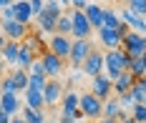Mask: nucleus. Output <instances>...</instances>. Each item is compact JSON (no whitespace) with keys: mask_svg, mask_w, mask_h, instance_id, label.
Returning a JSON list of instances; mask_svg holds the SVG:
<instances>
[{"mask_svg":"<svg viewBox=\"0 0 146 123\" xmlns=\"http://www.w3.org/2000/svg\"><path fill=\"white\" fill-rule=\"evenodd\" d=\"M129 70H131L136 78H144L146 76V53H144V55H139V58H131Z\"/></svg>","mask_w":146,"mask_h":123,"instance_id":"nucleus-26","label":"nucleus"},{"mask_svg":"<svg viewBox=\"0 0 146 123\" xmlns=\"http://www.w3.org/2000/svg\"><path fill=\"white\" fill-rule=\"evenodd\" d=\"M20 45H23V40H8V38H3V61L5 65H18V53H20Z\"/></svg>","mask_w":146,"mask_h":123,"instance_id":"nucleus-14","label":"nucleus"},{"mask_svg":"<svg viewBox=\"0 0 146 123\" xmlns=\"http://www.w3.org/2000/svg\"><path fill=\"white\" fill-rule=\"evenodd\" d=\"M28 73H30V76H48V73H45V63H43V58H38V61L33 63V65L28 68Z\"/></svg>","mask_w":146,"mask_h":123,"instance_id":"nucleus-32","label":"nucleus"},{"mask_svg":"<svg viewBox=\"0 0 146 123\" xmlns=\"http://www.w3.org/2000/svg\"><path fill=\"white\" fill-rule=\"evenodd\" d=\"M131 93H133V98H136V103H146V76L133 83Z\"/></svg>","mask_w":146,"mask_h":123,"instance_id":"nucleus-29","label":"nucleus"},{"mask_svg":"<svg viewBox=\"0 0 146 123\" xmlns=\"http://www.w3.org/2000/svg\"><path fill=\"white\" fill-rule=\"evenodd\" d=\"M121 23H123V18H121V13H116V10H111V8H106V15H103V28H121Z\"/></svg>","mask_w":146,"mask_h":123,"instance_id":"nucleus-25","label":"nucleus"},{"mask_svg":"<svg viewBox=\"0 0 146 123\" xmlns=\"http://www.w3.org/2000/svg\"><path fill=\"white\" fill-rule=\"evenodd\" d=\"M45 106H58L60 101H63V95H66V91H63V83H60L58 78H48V83H45Z\"/></svg>","mask_w":146,"mask_h":123,"instance_id":"nucleus-10","label":"nucleus"},{"mask_svg":"<svg viewBox=\"0 0 146 123\" xmlns=\"http://www.w3.org/2000/svg\"><path fill=\"white\" fill-rule=\"evenodd\" d=\"M71 8H73V10H86L88 0H71Z\"/></svg>","mask_w":146,"mask_h":123,"instance_id":"nucleus-37","label":"nucleus"},{"mask_svg":"<svg viewBox=\"0 0 146 123\" xmlns=\"http://www.w3.org/2000/svg\"><path fill=\"white\" fill-rule=\"evenodd\" d=\"M58 33L60 35H71L73 38V15L71 13H63L58 18Z\"/></svg>","mask_w":146,"mask_h":123,"instance_id":"nucleus-27","label":"nucleus"},{"mask_svg":"<svg viewBox=\"0 0 146 123\" xmlns=\"http://www.w3.org/2000/svg\"><path fill=\"white\" fill-rule=\"evenodd\" d=\"M10 20H15V8L13 5L3 8V23H10Z\"/></svg>","mask_w":146,"mask_h":123,"instance_id":"nucleus-36","label":"nucleus"},{"mask_svg":"<svg viewBox=\"0 0 146 123\" xmlns=\"http://www.w3.org/2000/svg\"><path fill=\"white\" fill-rule=\"evenodd\" d=\"M23 103H25V101H20L18 93H3V95H0V111H8L10 116L23 113V108H25Z\"/></svg>","mask_w":146,"mask_h":123,"instance_id":"nucleus-13","label":"nucleus"},{"mask_svg":"<svg viewBox=\"0 0 146 123\" xmlns=\"http://www.w3.org/2000/svg\"><path fill=\"white\" fill-rule=\"evenodd\" d=\"M96 48H93V43L91 40H83V38H73V50H71V58H68V65H73V68H81L83 63H86V58L93 53Z\"/></svg>","mask_w":146,"mask_h":123,"instance_id":"nucleus-2","label":"nucleus"},{"mask_svg":"<svg viewBox=\"0 0 146 123\" xmlns=\"http://www.w3.org/2000/svg\"><path fill=\"white\" fill-rule=\"evenodd\" d=\"M15 8V20H20V23H33V18H35V13H33V8H30V0H15L13 3Z\"/></svg>","mask_w":146,"mask_h":123,"instance_id":"nucleus-18","label":"nucleus"},{"mask_svg":"<svg viewBox=\"0 0 146 123\" xmlns=\"http://www.w3.org/2000/svg\"><path fill=\"white\" fill-rule=\"evenodd\" d=\"M10 123H28V121H25L23 116H15V118H13V121H10Z\"/></svg>","mask_w":146,"mask_h":123,"instance_id":"nucleus-39","label":"nucleus"},{"mask_svg":"<svg viewBox=\"0 0 146 123\" xmlns=\"http://www.w3.org/2000/svg\"><path fill=\"white\" fill-rule=\"evenodd\" d=\"M38 58H40V55H38L35 50H30V48L23 43V45H20V53H18V65H15V68H23V70H28V68H30L35 61H38Z\"/></svg>","mask_w":146,"mask_h":123,"instance_id":"nucleus-21","label":"nucleus"},{"mask_svg":"<svg viewBox=\"0 0 146 123\" xmlns=\"http://www.w3.org/2000/svg\"><path fill=\"white\" fill-rule=\"evenodd\" d=\"M136 80H139V78L133 76L131 70H123L118 78H113V93H116V95H121V93H129V91L133 88V83H136Z\"/></svg>","mask_w":146,"mask_h":123,"instance_id":"nucleus-16","label":"nucleus"},{"mask_svg":"<svg viewBox=\"0 0 146 123\" xmlns=\"http://www.w3.org/2000/svg\"><path fill=\"white\" fill-rule=\"evenodd\" d=\"M123 50L131 55V58H139V55H144L146 53V35L139 30H131L126 38H123Z\"/></svg>","mask_w":146,"mask_h":123,"instance_id":"nucleus-5","label":"nucleus"},{"mask_svg":"<svg viewBox=\"0 0 146 123\" xmlns=\"http://www.w3.org/2000/svg\"><path fill=\"white\" fill-rule=\"evenodd\" d=\"M38 30H40V33H50V35H56V33H58V15H53V13L43 10V13L38 15Z\"/></svg>","mask_w":146,"mask_h":123,"instance_id":"nucleus-17","label":"nucleus"},{"mask_svg":"<svg viewBox=\"0 0 146 123\" xmlns=\"http://www.w3.org/2000/svg\"><path fill=\"white\" fill-rule=\"evenodd\" d=\"M129 65H131V55H129L123 48L106 50V76L118 78L123 70H129Z\"/></svg>","mask_w":146,"mask_h":123,"instance_id":"nucleus-1","label":"nucleus"},{"mask_svg":"<svg viewBox=\"0 0 146 123\" xmlns=\"http://www.w3.org/2000/svg\"><path fill=\"white\" fill-rule=\"evenodd\" d=\"M121 3H126V5H129V3H131V0H121Z\"/></svg>","mask_w":146,"mask_h":123,"instance_id":"nucleus-43","label":"nucleus"},{"mask_svg":"<svg viewBox=\"0 0 146 123\" xmlns=\"http://www.w3.org/2000/svg\"><path fill=\"white\" fill-rule=\"evenodd\" d=\"M131 116H133L139 123H146V103H136L133 111H131Z\"/></svg>","mask_w":146,"mask_h":123,"instance_id":"nucleus-31","label":"nucleus"},{"mask_svg":"<svg viewBox=\"0 0 146 123\" xmlns=\"http://www.w3.org/2000/svg\"><path fill=\"white\" fill-rule=\"evenodd\" d=\"M86 15H88L91 25H93L96 30H101V28H103V15H106V8H101L98 3H88V8H86Z\"/></svg>","mask_w":146,"mask_h":123,"instance_id":"nucleus-19","label":"nucleus"},{"mask_svg":"<svg viewBox=\"0 0 146 123\" xmlns=\"http://www.w3.org/2000/svg\"><path fill=\"white\" fill-rule=\"evenodd\" d=\"M0 86H3V93H18V91H15V80H13L10 73L3 76V83H0Z\"/></svg>","mask_w":146,"mask_h":123,"instance_id":"nucleus-33","label":"nucleus"},{"mask_svg":"<svg viewBox=\"0 0 146 123\" xmlns=\"http://www.w3.org/2000/svg\"><path fill=\"white\" fill-rule=\"evenodd\" d=\"M30 8H33V13H35V18H38L45 10V0H30Z\"/></svg>","mask_w":146,"mask_h":123,"instance_id":"nucleus-35","label":"nucleus"},{"mask_svg":"<svg viewBox=\"0 0 146 123\" xmlns=\"http://www.w3.org/2000/svg\"><path fill=\"white\" fill-rule=\"evenodd\" d=\"M98 43H101L106 50H116V48L123 45V35H121L116 28H101V30H98Z\"/></svg>","mask_w":146,"mask_h":123,"instance_id":"nucleus-11","label":"nucleus"},{"mask_svg":"<svg viewBox=\"0 0 146 123\" xmlns=\"http://www.w3.org/2000/svg\"><path fill=\"white\" fill-rule=\"evenodd\" d=\"M60 108H63V111H76V108H81V95L76 91H68L63 95V101H60Z\"/></svg>","mask_w":146,"mask_h":123,"instance_id":"nucleus-24","label":"nucleus"},{"mask_svg":"<svg viewBox=\"0 0 146 123\" xmlns=\"http://www.w3.org/2000/svg\"><path fill=\"white\" fill-rule=\"evenodd\" d=\"M23 101H25V106L43 111L45 108V93L43 91H35V88H28V91L23 93Z\"/></svg>","mask_w":146,"mask_h":123,"instance_id":"nucleus-20","label":"nucleus"},{"mask_svg":"<svg viewBox=\"0 0 146 123\" xmlns=\"http://www.w3.org/2000/svg\"><path fill=\"white\" fill-rule=\"evenodd\" d=\"M81 111L86 113V118L96 121V118H103V101L96 95V93H81Z\"/></svg>","mask_w":146,"mask_h":123,"instance_id":"nucleus-3","label":"nucleus"},{"mask_svg":"<svg viewBox=\"0 0 146 123\" xmlns=\"http://www.w3.org/2000/svg\"><path fill=\"white\" fill-rule=\"evenodd\" d=\"M121 18H123V23H129V28L131 30H139L146 35V15H139V13H133L131 8L126 5L123 10H121Z\"/></svg>","mask_w":146,"mask_h":123,"instance_id":"nucleus-15","label":"nucleus"},{"mask_svg":"<svg viewBox=\"0 0 146 123\" xmlns=\"http://www.w3.org/2000/svg\"><path fill=\"white\" fill-rule=\"evenodd\" d=\"M20 116H23L28 123H48V118H45L43 111H38V108H30V106L23 108V113H20Z\"/></svg>","mask_w":146,"mask_h":123,"instance_id":"nucleus-23","label":"nucleus"},{"mask_svg":"<svg viewBox=\"0 0 146 123\" xmlns=\"http://www.w3.org/2000/svg\"><path fill=\"white\" fill-rule=\"evenodd\" d=\"M126 111L121 108L118 103V95L116 98H108V101H103V118H121Z\"/></svg>","mask_w":146,"mask_h":123,"instance_id":"nucleus-22","label":"nucleus"},{"mask_svg":"<svg viewBox=\"0 0 146 123\" xmlns=\"http://www.w3.org/2000/svg\"><path fill=\"white\" fill-rule=\"evenodd\" d=\"M30 33L28 23H20V20H10V23H3V38L8 40H25Z\"/></svg>","mask_w":146,"mask_h":123,"instance_id":"nucleus-9","label":"nucleus"},{"mask_svg":"<svg viewBox=\"0 0 146 123\" xmlns=\"http://www.w3.org/2000/svg\"><path fill=\"white\" fill-rule=\"evenodd\" d=\"M118 103H121V108L123 111H133V106H136V98H133V93H121L118 95Z\"/></svg>","mask_w":146,"mask_h":123,"instance_id":"nucleus-30","label":"nucleus"},{"mask_svg":"<svg viewBox=\"0 0 146 123\" xmlns=\"http://www.w3.org/2000/svg\"><path fill=\"white\" fill-rule=\"evenodd\" d=\"M101 123H118V118H101Z\"/></svg>","mask_w":146,"mask_h":123,"instance_id":"nucleus-41","label":"nucleus"},{"mask_svg":"<svg viewBox=\"0 0 146 123\" xmlns=\"http://www.w3.org/2000/svg\"><path fill=\"white\" fill-rule=\"evenodd\" d=\"M60 3H63V5H71V0H60Z\"/></svg>","mask_w":146,"mask_h":123,"instance_id":"nucleus-42","label":"nucleus"},{"mask_svg":"<svg viewBox=\"0 0 146 123\" xmlns=\"http://www.w3.org/2000/svg\"><path fill=\"white\" fill-rule=\"evenodd\" d=\"M73 15V38H83V40H91V33L96 30L88 20L86 10H71Z\"/></svg>","mask_w":146,"mask_h":123,"instance_id":"nucleus-4","label":"nucleus"},{"mask_svg":"<svg viewBox=\"0 0 146 123\" xmlns=\"http://www.w3.org/2000/svg\"><path fill=\"white\" fill-rule=\"evenodd\" d=\"M48 50H53L56 55H60L63 61H68L71 58V50H73V38L71 35H50V40H48Z\"/></svg>","mask_w":146,"mask_h":123,"instance_id":"nucleus-6","label":"nucleus"},{"mask_svg":"<svg viewBox=\"0 0 146 123\" xmlns=\"http://www.w3.org/2000/svg\"><path fill=\"white\" fill-rule=\"evenodd\" d=\"M91 93H96L101 101H108V98H111V93H113V78L106 76V73L91 78Z\"/></svg>","mask_w":146,"mask_h":123,"instance_id":"nucleus-8","label":"nucleus"},{"mask_svg":"<svg viewBox=\"0 0 146 123\" xmlns=\"http://www.w3.org/2000/svg\"><path fill=\"white\" fill-rule=\"evenodd\" d=\"M129 8H131L133 13H139V15H146V0H131Z\"/></svg>","mask_w":146,"mask_h":123,"instance_id":"nucleus-34","label":"nucleus"},{"mask_svg":"<svg viewBox=\"0 0 146 123\" xmlns=\"http://www.w3.org/2000/svg\"><path fill=\"white\" fill-rule=\"evenodd\" d=\"M118 123H139V121H136L133 116H129V113H123V116L118 118Z\"/></svg>","mask_w":146,"mask_h":123,"instance_id":"nucleus-38","label":"nucleus"},{"mask_svg":"<svg viewBox=\"0 0 146 123\" xmlns=\"http://www.w3.org/2000/svg\"><path fill=\"white\" fill-rule=\"evenodd\" d=\"M81 70H83L88 78H96V76H101V73H106V53L93 50L86 58V63L81 65Z\"/></svg>","mask_w":146,"mask_h":123,"instance_id":"nucleus-7","label":"nucleus"},{"mask_svg":"<svg viewBox=\"0 0 146 123\" xmlns=\"http://www.w3.org/2000/svg\"><path fill=\"white\" fill-rule=\"evenodd\" d=\"M40 58H43V63H45V73H48V78H58L60 73H63L66 61H63L60 55H56L53 50H45Z\"/></svg>","mask_w":146,"mask_h":123,"instance_id":"nucleus-12","label":"nucleus"},{"mask_svg":"<svg viewBox=\"0 0 146 123\" xmlns=\"http://www.w3.org/2000/svg\"><path fill=\"white\" fill-rule=\"evenodd\" d=\"M81 118H86V113L81 108H76V111H63L60 108V123H81Z\"/></svg>","mask_w":146,"mask_h":123,"instance_id":"nucleus-28","label":"nucleus"},{"mask_svg":"<svg viewBox=\"0 0 146 123\" xmlns=\"http://www.w3.org/2000/svg\"><path fill=\"white\" fill-rule=\"evenodd\" d=\"M15 0H0V8H8V5H13Z\"/></svg>","mask_w":146,"mask_h":123,"instance_id":"nucleus-40","label":"nucleus"},{"mask_svg":"<svg viewBox=\"0 0 146 123\" xmlns=\"http://www.w3.org/2000/svg\"><path fill=\"white\" fill-rule=\"evenodd\" d=\"M48 123H60V121H48Z\"/></svg>","mask_w":146,"mask_h":123,"instance_id":"nucleus-44","label":"nucleus"}]
</instances>
